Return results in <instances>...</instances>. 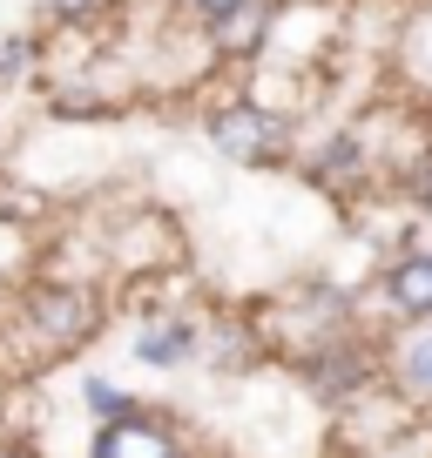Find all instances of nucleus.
Returning <instances> with one entry per match:
<instances>
[{
	"label": "nucleus",
	"mask_w": 432,
	"mask_h": 458,
	"mask_svg": "<svg viewBox=\"0 0 432 458\" xmlns=\"http://www.w3.org/2000/svg\"><path fill=\"white\" fill-rule=\"evenodd\" d=\"M385 290H392V303H399V317L432 324V250H405L385 270Z\"/></svg>",
	"instance_id": "obj_5"
},
{
	"label": "nucleus",
	"mask_w": 432,
	"mask_h": 458,
	"mask_svg": "<svg viewBox=\"0 0 432 458\" xmlns=\"http://www.w3.org/2000/svg\"><path fill=\"white\" fill-rule=\"evenodd\" d=\"M311 175H317L324 189H351V182L365 175V135H351V129H345V135H332V142L317 148Z\"/></svg>",
	"instance_id": "obj_7"
},
{
	"label": "nucleus",
	"mask_w": 432,
	"mask_h": 458,
	"mask_svg": "<svg viewBox=\"0 0 432 458\" xmlns=\"http://www.w3.org/2000/svg\"><path fill=\"white\" fill-rule=\"evenodd\" d=\"M412 196H419V202H432V162H426V169L412 175Z\"/></svg>",
	"instance_id": "obj_13"
},
{
	"label": "nucleus",
	"mask_w": 432,
	"mask_h": 458,
	"mask_svg": "<svg viewBox=\"0 0 432 458\" xmlns=\"http://www.w3.org/2000/svg\"><path fill=\"white\" fill-rule=\"evenodd\" d=\"M196 324H189V317H156V324H143V337H135V358L143 364H162V371H169V364H189L196 358Z\"/></svg>",
	"instance_id": "obj_6"
},
{
	"label": "nucleus",
	"mask_w": 432,
	"mask_h": 458,
	"mask_svg": "<svg viewBox=\"0 0 432 458\" xmlns=\"http://www.w3.org/2000/svg\"><path fill=\"white\" fill-rule=\"evenodd\" d=\"M82 398H88V411H95L101 425H116V418L143 411V404H135V398H129L122 385H108V377H88V385H82Z\"/></svg>",
	"instance_id": "obj_8"
},
{
	"label": "nucleus",
	"mask_w": 432,
	"mask_h": 458,
	"mask_svg": "<svg viewBox=\"0 0 432 458\" xmlns=\"http://www.w3.org/2000/svg\"><path fill=\"white\" fill-rule=\"evenodd\" d=\"M41 7H48L55 21H95L101 7H108V0H41Z\"/></svg>",
	"instance_id": "obj_12"
},
{
	"label": "nucleus",
	"mask_w": 432,
	"mask_h": 458,
	"mask_svg": "<svg viewBox=\"0 0 432 458\" xmlns=\"http://www.w3.org/2000/svg\"><path fill=\"white\" fill-rule=\"evenodd\" d=\"M399 377H405L412 398H432V337H412L399 351Z\"/></svg>",
	"instance_id": "obj_9"
},
{
	"label": "nucleus",
	"mask_w": 432,
	"mask_h": 458,
	"mask_svg": "<svg viewBox=\"0 0 432 458\" xmlns=\"http://www.w3.org/2000/svg\"><path fill=\"white\" fill-rule=\"evenodd\" d=\"M183 7H189V14H196V21H210V28H216V21L244 14V7H257V0H183Z\"/></svg>",
	"instance_id": "obj_11"
},
{
	"label": "nucleus",
	"mask_w": 432,
	"mask_h": 458,
	"mask_svg": "<svg viewBox=\"0 0 432 458\" xmlns=\"http://www.w3.org/2000/svg\"><path fill=\"white\" fill-rule=\"evenodd\" d=\"M28 324H34V337L61 358V351H74V344L95 337V297L74 290V284H41L34 303H28Z\"/></svg>",
	"instance_id": "obj_2"
},
{
	"label": "nucleus",
	"mask_w": 432,
	"mask_h": 458,
	"mask_svg": "<svg viewBox=\"0 0 432 458\" xmlns=\"http://www.w3.org/2000/svg\"><path fill=\"white\" fill-rule=\"evenodd\" d=\"M28 55H34V41H28V34H14V41H0V88L28 74Z\"/></svg>",
	"instance_id": "obj_10"
},
{
	"label": "nucleus",
	"mask_w": 432,
	"mask_h": 458,
	"mask_svg": "<svg viewBox=\"0 0 432 458\" xmlns=\"http://www.w3.org/2000/svg\"><path fill=\"white\" fill-rule=\"evenodd\" d=\"M304 371H311V385L324 391V398H351V391H365V377H372V351H365L359 337H338V344H324V351H311Z\"/></svg>",
	"instance_id": "obj_4"
},
{
	"label": "nucleus",
	"mask_w": 432,
	"mask_h": 458,
	"mask_svg": "<svg viewBox=\"0 0 432 458\" xmlns=\"http://www.w3.org/2000/svg\"><path fill=\"white\" fill-rule=\"evenodd\" d=\"M88 458H189V452H183V438H176V425H162V418H149V411H129V418L95 431Z\"/></svg>",
	"instance_id": "obj_3"
},
{
	"label": "nucleus",
	"mask_w": 432,
	"mask_h": 458,
	"mask_svg": "<svg viewBox=\"0 0 432 458\" xmlns=\"http://www.w3.org/2000/svg\"><path fill=\"white\" fill-rule=\"evenodd\" d=\"M210 142H216V156L244 162V169H264V162H277L290 148V122L257 108V101H223L210 114Z\"/></svg>",
	"instance_id": "obj_1"
}]
</instances>
